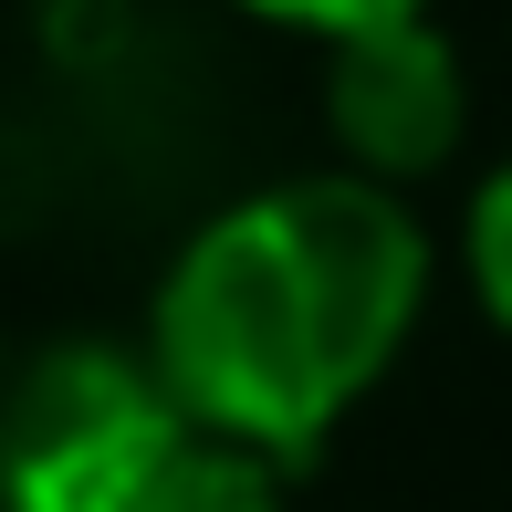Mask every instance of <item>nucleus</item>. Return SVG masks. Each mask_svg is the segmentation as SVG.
Listing matches in <instances>:
<instances>
[{
  "mask_svg": "<svg viewBox=\"0 0 512 512\" xmlns=\"http://www.w3.org/2000/svg\"><path fill=\"white\" fill-rule=\"evenodd\" d=\"M429 272L439 251L408 189H377L356 168L272 178L178 241L136 345L189 429L304 471L345 408L408 356Z\"/></svg>",
  "mask_w": 512,
  "mask_h": 512,
  "instance_id": "1",
  "label": "nucleus"
},
{
  "mask_svg": "<svg viewBox=\"0 0 512 512\" xmlns=\"http://www.w3.org/2000/svg\"><path fill=\"white\" fill-rule=\"evenodd\" d=\"M178 439L147 345L53 335L0 377V512H136Z\"/></svg>",
  "mask_w": 512,
  "mask_h": 512,
  "instance_id": "2",
  "label": "nucleus"
},
{
  "mask_svg": "<svg viewBox=\"0 0 512 512\" xmlns=\"http://www.w3.org/2000/svg\"><path fill=\"white\" fill-rule=\"evenodd\" d=\"M324 136H335V168L377 178V189H418L460 157L471 136V74H460V42L418 21H377L356 42H324Z\"/></svg>",
  "mask_w": 512,
  "mask_h": 512,
  "instance_id": "3",
  "label": "nucleus"
},
{
  "mask_svg": "<svg viewBox=\"0 0 512 512\" xmlns=\"http://www.w3.org/2000/svg\"><path fill=\"white\" fill-rule=\"evenodd\" d=\"M136 512H293V471L262 450H241V439H209L189 429L168 450V471L147 481V502Z\"/></svg>",
  "mask_w": 512,
  "mask_h": 512,
  "instance_id": "4",
  "label": "nucleus"
},
{
  "mask_svg": "<svg viewBox=\"0 0 512 512\" xmlns=\"http://www.w3.org/2000/svg\"><path fill=\"white\" fill-rule=\"evenodd\" d=\"M460 272H471V304L512 335V157L471 189V209H460Z\"/></svg>",
  "mask_w": 512,
  "mask_h": 512,
  "instance_id": "5",
  "label": "nucleus"
},
{
  "mask_svg": "<svg viewBox=\"0 0 512 512\" xmlns=\"http://www.w3.org/2000/svg\"><path fill=\"white\" fill-rule=\"evenodd\" d=\"M230 11L272 21V32H304V42H356L377 21H418L429 0H230Z\"/></svg>",
  "mask_w": 512,
  "mask_h": 512,
  "instance_id": "6",
  "label": "nucleus"
},
{
  "mask_svg": "<svg viewBox=\"0 0 512 512\" xmlns=\"http://www.w3.org/2000/svg\"><path fill=\"white\" fill-rule=\"evenodd\" d=\"M0 377H11V345H0Z\"/></svg>",
  "mask_w": 512,
  "mask_h": 512,
  "instance_id": "7",
  "label": "nucleus"
}]
</instances>
